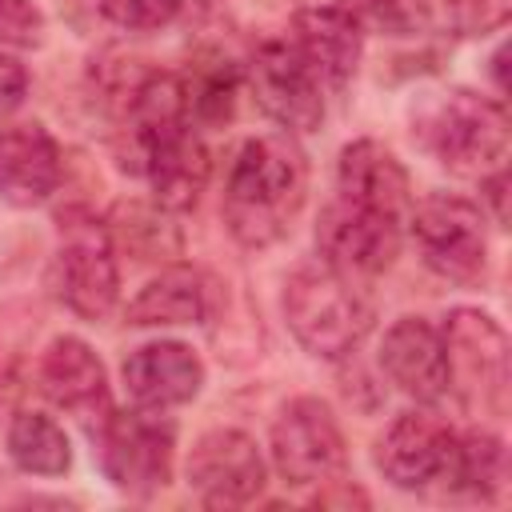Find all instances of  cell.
Segmentation results:
<instances>
[{
    "mask_svg": "<svg viewBox=\"0 0 512 512\" xmlns=\"http://www.w3.org/2000/svg\"><path fill=\"white\" fill-rule=\"evenodd\" d=\"M408 236L416 244V256L428 272L452 284H480L488 272V232H484V208L432 192L408 208Z\"/></svg>",
    "mask_w": 512,
    "mask_h": 512,
    "instance_id": "obj_6",
    "label": "cell"
},
{
    "mask_svg": "<svg viewBox=\"0 0 512 512\" xmlns=\"http://www.w3.org/2000/svg\"><path fill=\"white\" fill-rule=\"evenodd\" d=\"M508 484V452H504V440L476 428V432H464L460 436V448H456V480H452V492H468L476 500H496Z\"/></svg>",
    "mask_w": 512,
    "mask_h": 512,
    "instance_id": "obj_22",
    "label": "cell"
},
{
    "mask_svg": "<svg viewBox=\"0 0 512 512\" xmlns=\"http://www.w3.org/2000/svg\"><path fill=\"white\" fill-rule=\"evenodd\" d=\"M380 372L416 404H436L448 392L444 336L424 316H400L380 344Z\"/></svg>",
    "mask_w": 512,
    "mask_h": 512,
    "instance_id": "obj_15",
    "label": "cell"
},
{
    "mask_svg": "<svg viewBox=\"0 0 512 512\" xmlns=\"http://www.w3.org/2000/svg\"><path fill=\"white\" fill-rule=\"evenodd\" d=\"M288 40L300 48V56L312 64V72L320 76L324 92H340L356 64H360V48H364V24L356 20V12L348 4H324V8H304L292 16V32Z\"/></svg>",
    "mask_w": 512,
    "mask_h": 512,
    "instance_id": "obj_17",
    "label": "cell"
},
{
    "mask_svg": "<svg viewBox=\"0 0 512 512\" xmlns=\"http://www.w3.org/2000/svg\"><path fill=\"white\" fill-rule=\"evenodd\" d=\"M120 164L148 180L152 200L164 212L192 208L200 200L204 184H208V172H212L208 148H204L192 120H180V124L156 128L148 136L124 140L120 144Z\"/></svg>",
    "mask_w": 512,
    "mask_h": 512,
    "instance_id": "obj_9",
    "label": "cell"
},
{
    "mask_svg": "<svg viewBox=\"0 0 512 512\" xmlns=\"http://www.w3.org/2000/svg\"><path fill=\"white\" fill-rule=\"evenodd\" d=\"M184 0H100V12L116 24V28H128V32H152V28H164L176 12H180Z\"/></svg>",
    "mask_w": 512,
    "mask_h": 512,
    "instance_id": "obj_26",
    "label": "cell"
},
{
    "mask_svg": "<svg viewBox=\"0 0 512 512\" xmlns=\"http://www.w3.org/2000/svg\"><path fill=\"white\" fill-rule=\"evenodd\" d=\"M184 80V100H188V120L192 124H224L236 104L240 72L228 60H212L208 68H192Z\"/></svg>",
    "mask_w": 512,
    "mask_h": 512,
    "instance_id": "obj_23",
    "label": "cell"
},
{
    "mask_svg": "<svg viewBox=\"0 0 512 512\" xmlns=\"http://www.w3.org/2000/svg\"><path fill=\"white\" fill-rule=\"evenodd\" d=\"M104 480L124 496H152L172 480L176 424L156 408H112L92 432Z\"/></svg>",
    "mask_w": 512,
    "mask_h": 512,
    "instance_id": "obj_4",
    "label": "cell"
},
{
    "mask_svg": "<svg viewBox=\"0 0 512 512\" xmlns=\"http://www.w3.org/2000/svg\"><path fill=\"white\" fill-rule=\"evenodd\" d=\"M412 140L452 176L480 180L508 156V116L500 100L472 88H440L416 104Z\"/></svg>",
    "mask_w": 512,
    "mask_h": 512,
    "instance_id": "obj_2",
    "label": "cell"
},
{
    "mask_svg": "<svg viewBox=\"0 0 512 512\" xmlns=\"http://www.w3.org/2000/svg\"><path fill=\"white\" fill-rule=\"evenodd\" d=\"M444 352H448V388L480 416H500L508 404V336L504 328L476 308H456L444 316Z\"/></svg>",
    "mask_w": 512,
    "mask_h": 512,
    "instance_id": "obj_7",
    "label": "cell"
},
{
    "mask_svg": "<svg viewBox=\"0 0 512 512\" xmlns=\"http://www.w3.org/2000/svg\"><path fill=\"white\" fill-rule=\"evenodd\" d=\"M404 224L408 220H400L392 212L332 196L316 220V252L324 264H332L356 280H368L396 260Z\"/></svg>",
    "mask_w": 512,
    "mask_h": 512,
    "instance_id": "obj_12",
    "label": "cell"
},
{
    "mask_svg": "<svg viewBox=\"0 0 512 512\" xmlns=\"http://www.w3.org/2000/svg\"><path fill=\"white\" fill-rule=\"evenodd\" d=\"M360 24H376L392 36H412L432 24L428 0H352L348 4Z\"/></svg>",
    "mask_w": 512,
    "mask_h": 512,
    "instance_id": "obj_25",
    "label": "cell"
},
{
    "mask_svg": "<svg viewBox=\"0 0 512 512\" xmlns=\"http://www.w3.org/2000/svg\"><path fill=\"white\" fill-rule=\"evenodd\" d=\"M244 84L256 96V104L264 108V116H272L288 136L320 128L324 84L288 36H272L252 52V60L244 68Z\"/></svg>",
    "mask_w": 512,
    "mask_h": 512,
    "instance_id": "obj_11",
    "label": "cell"
},
{
    "mask_svg": "<svg viewBox=\"0 0 512 512\" xmlns=\"http://www.w3.org/2000/svg\"><path fill=\"white\" fill-rule=\"evenodd\" d=\"M28 96V68L16 60V56H4L0 52V116L16 112Z\"/></svg>",
    "mask_w": 512,
    "mask_h": 512,
    "instance_id": "obj_28",
    "label": "cell"
},
{
    "mask_svg": "<svg viewBox=\"0 0 512 512\" xmlns=\"http://www.w3.org/2000/svg\"><path fill=\"white\" fill-rule=\"evenodd\" d=\"M36 384H40V392L56 408H64L68 416H76L88 432L112 412L108 372H104L100 356L92 352V344H84L80 336H56L40 352Z\"/></svg>",
    "mask_w": 512,
    "mask_h": 512,
    "instance_id": "obj_14",
    "label": "cell"
},
{
    "mask_svg": "<svg viewBox=\"0 0 512 512\" xmlns=\"http://www.w3.org/2000/svg\"><path fill=\"white\" fill-rule=\"evenodd\" d=\"M64 156L52 132L36 120L0 128V200L36 208L60 188Z\"/></svg>",
    "mask_w": 512,
    "mask_h": 512,
    "instance_id": "obj_18",
    "label": "cell"
},
{
    "mask_svg": "<svg viewBox=\"0 0 512 512\" xmlns=\"http://www.w3.org/2000/svg\"><path fill=\"white\" fill-rule=\"evenodd\" d=\"M480 196H484L492 220L504 228V224H508V168H504V164H500L496 172L480 176Z\"/></svg>",
    "mask_w": 512,
    "mask_h": 512,
    "instance_id": "obj_29",
    "label": "cell"
},
{
    "mask_svg": "<svg viewBox=\"0 0 512 512\" xmlns=\"http://www.w3.org/2000/svg\"><path fill=\"white\" fill-rule=\"evenodd\" d=\"M44 40V12L32 0H0V44L36 48Z\"/></svg>",
    "mask_w": 512,
    "mask_h": 512,
    "instance_id": "obj_27",
    "label": "cell"
},
{
    "mask_svg": "<svg viewBox=\"0 0 512 512\" xmlns=\"http://www.w3.org/2000/svg\"><path fill=\"white\" fill-rule=\"evenodd\" d=\"M268 452H272V468L280 472V480L296 488L340 480L344 460H348L344 432L332 408L316 396H296L280 408V416L272 420Z\"/></svg>",
    "mask_w": 512,
    "mask_h": 512,
    "instance_id": "obj_10",
    "label": "cell"
},
{
    "mask_svg": "<svg viewBox=\"0 0 512 512\" xmlns=\"http://www.w3.org/2000/svg\"><path fill=\"white\" fill-rule=\"evenodd\" d=\"M188 488L208 508L252 504L268 484V464L256 440L240 428H208L188 452Z\"/></svg>",
    "mask_w": 512,
    "mask_h": 512,
    "instance_id": "obj_13",
    "label": "cell"
},
{
    "mask_svg": "<svg viewBox=\"0 0 512 512\" xmlns=\"http://www.w3.org/2000/svg\"><path fill=\"white\" fill-rule=\"evenodd\" d=\"M456 448L460 432L448 428L436 412H400L380 436H376V468L384 472L388 484L404 492H432L444 488L452 492L456 480Z\"/></svg>",
    "mask_w": 512,
    "mask_h": 512,
    "instance_id": "obj_8",
    "label": "cell"
},
{
    "mask_svg": "<svg viewBox=\"0 0 512 512\" xmlns=\"http://www.w3.org/2000/svg\"><path fill=\"white\" fill-rule=\"evenodd\" d=\"M48 292L80 320H104L120 300V272L108 224L60 216V248L48 264Z\"/></svg>",
    "mask_w": 512,
    "mask_h": 512,
    "instance_id": "obj_5",
    "label": "cell"
},
{
    "mask_svg": "<svg viewBox=\"0 0 512 512\" xmlns=\"http://www.w3.org/2000/svg\"><path fill=\"white\" fill-rule=\"evenodd\" d=\"M208 312L204 284L192 268L168 264L160 276H152L124 308L128 324L136 328H172V324H200Z\"/></svg>",
    "mask_w": 512,
    "mask_h": 512,
    "instance_id": "obj_20",
    "label": "cell"
},
{
    "mask_svg": "<svg viewBox=\"0 0 512 512\" xmlns=\"http://www.w3.org/2000/svg\"><path fill=\"white\" fill-rule=\"evenodd\" d=\"M428 16L460 36H484L508 20V0H428Z\"/></svg>",
    "mask_w": 512,
    "mask_h": 512,
    "instance_id": "obj_24",
    "label": "cell"
},
{
    "mask_svg": "<svg viewBox=\"0 0 512 512\" xmlns=\"http://www.w3.org/2000/svg\"><path fill=\"white\" fill-rule=\"evenodd\" d=\"M308 196V160L288 132L252 136L240 144L224 180V224L244 248L284 240Z\"/></svg>",
    "mask_w": 512,
    "mask_h": 512,
    "instance_id": "obj_1",
    "label": "cell"
},
{
    "mask_svg": "<svg viewBox=\"0 0 512 512\" xmlns=\"http://www.w3.org/2000/svg\"><path fill=\"white\" fill-rule=\"evenodd\" d=\"M488 64H492V80H496V92L504 96V44L492 52V60H488Z\"/></svg>",
    "mask_w": 512,
    "mask_h": 512,
    "instance_id": "obj_30",
    "label": "cell"
},
{
    "mask_svg": "<svg viewBox=\"0 0 512 512\" xmlns=\"http://www.w3.org/2000/svg\"><path fill=\"white\" fill-rule=\"evenodd\" d=\"M284 320L296 344L316 360H344L372 328V304L356 276L324 264H300L284 284Z\"/></svg>",
    "mask_w": 512,
    "mask_h": 512,
    "instance_id": "obj_3",
    "label": "cell"
},
{
    "mask_svg": "<svg viewBox=\"0 0 512 512\" xmlns=\"http://www.w3.org/2000/svg\"><path fill=\"white\" fill-rule=\"evenodd\" d=\"M4 444L8 460L28 476H64L72 468V444L64 428L44 412H16Z\"/></svg>",
    "mask_w": 512,
    "mask_h": 512,
    "instance_id": "obj_21",
    "label": "cell"
},
{
    "mask_svg": "<svg viewBox=\"0 0 512 512\" xmlns=\"http://www.w3.org/2000/svg\"><path fill=\"white\" fill-rule=\"evenodd\" d=\"M336 196L408 220L412 180L380 140H352L336 160Z\"/></svg>",
    "mask_w": 512,
    "mask_h": 512,
    "instance_id": "obj_19",
    "label": "cell"
},
{
    "mask_svg": "<svg viewBox=\"0 0 512 512\" xmlns=\"http://www.w3.org/2000/svg\"><path fill=\"white\" fill-rule=\"evenodd\" d=\"M124 388L140 408H180L200 396L204 364L184 340H148L124 360Z\"/></svg>",
    "mask_w": 512,
    "mask_h": 512,
    "instance_id": "obj_16",
    "label": "cell"
}]
</instances>
